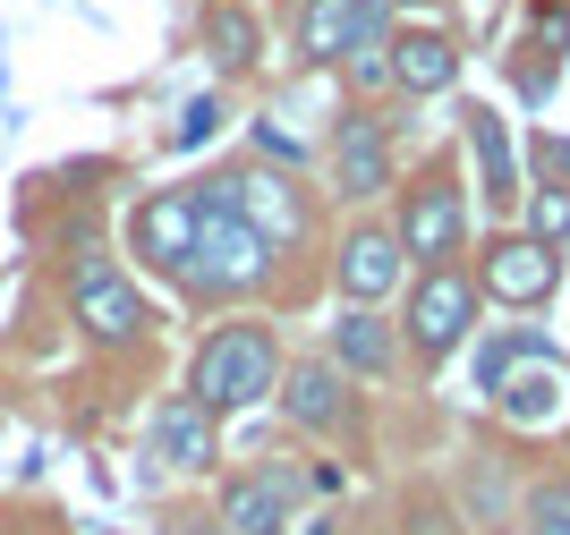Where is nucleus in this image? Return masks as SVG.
<instances>
[{"label": "nucleus", "instance_id": "nucleus-1", "mask_svg": "<svg viewBox=\"0 0 570 535\" xmlns=\"http://www.w3.org/2000/svg\"><path fill=\"white\" fill-rule=\"evenodd\" d=\"M282 392V340L273 324H214L205 349L188 366V399H205L214 417H238V408H264Z\"/></svg>", "mask_w": 570, "mask_h": 535}, {"label": "nucleus", "instance_id": "nucleus-2", "mask_svg": "<svg viewBox=\"0 0 570 535\" xmlns=\"http://www.w3.org/2000/svg\"><path fill=\"white\" fill-rule=\"evenodd\" d=\"M264 280H273V238H264L256 221H238V212H205L179 289H188V298H247V289H264Z\"/></svg>", "mask_w": 570, "mask_h": 535}, {"label": "nucleus", "instance_id": "nucleus-3", "mask_svg": "<svg viewBox=\"0 0 570 535\" xmlns=\"http://www.w3.org/2000/svg\"><path fill=\"white\" fill-rule=\"evenodd\" d=\"M476 306H485V289H476V273H460V264L409 273V306H401V340H409V357L443 366V357H452L460 340L476 331Z\"/></svg>", "mask_w": 570, "mask_h": 535}, {"label": "nucleus", "instance_id": "nucleus-4", "mask_svg": "<svg viewBox=\"0 0 570 535\" xmlns=\"http://www.w3.org/2000/svg\"><path fill=\"white\" fill-rule=\"evenodd\" d=\"M401 247L417 273H434V264H460V247H469V196H460V170L452 162H434L426 179L401 196Z\"/></svg>", "mask_w": 570, "mask_h": 535}, {"label": "nucleus", "instance_id": "nucleus-5", "mask_svg": "<svg viewBox=\"0 0 570 535\" xmlns=\"http://www.w3.org/2000/svg\"><path fill=\"white\" fill-rule=\"evenodd\" d=\"M324 485H333V476H298L289 459L247 467V476H230V485H222V535H289L298 502H307V493H324Z\"/></svg>", "mask_w": 570, "mask_h": 535}, {"label": "nucleus", "instance_id": "nucleus-6", "mask_svg": "<svg viewBox=\"0 0 570 535\" xmlns=\"http://www.w3.org/2000/svg\"><path fill=\"white\" fill-rule=\"evenodd\" d=\"M196 205H205V212H238V221H256L273 247H289V238L307 230V205H298V187L273 179V170H256V162L196 179Z\"/></svg>", "mask_w": 570, "mask_h": 535}, {"label": "nucleus", "instance_id": "nucleus-7", "mask_svg": "<svg viewBox=\"0 0 570 535\" xmlns=\"http://www.w3.org/2000/svg\"><path fill=\"white\" fill-rule=\"evenodd\" d=\"M69 315H77V331L86 340H102V349H128V340H145V298H137V280L119 273V264H77L69 273Z\"/></svg>", "mask_w": 570, "mask_h": 535}, {"label": "nucleus", "instance_id": "nucleus-8", "mask_svg": "<svg viewBox=\"0 0 570 535\" xmlns=\"http://www.w3.org/2000/svg\"><path fill=\"white\" fill-rule=\"evenodd\" d=\"M409 247H401V230L392 221H357L350 238H341V264H333V280H341V298L350 306H392L409 289Z\"/></svg>", "mask_w": 570, "mask_h": 535}, {"label": "nucleus", "instance_id": "nucleus-9", "mask_svg": "<svg viewBox=\"0 0 570 535\" xmlns=\"http://www.w3.org/2000/svg\"><path fill=\"white\" fill-rule=\"evenodd\" d=\"M366 43H392V9L383 0H307L298 9V51L315 69H350Z\"/></svg>", "mask_w": 570, "mask_h": 535}, {"label": "nucleus", "instance_id": "nucleus-10", "mask_svg": "<svg viewBox=\"0 0 570 535\" xmlns=\"http://www.w3.org/2000/svg\"><path fill=\"white\" fill-rule=\"evenodd\" d=\"M282 417L298 425V434H350L357 425V392H350V374L333 366V357H298V366H282Z\"/></svg>", "mask_w": 570, "mask_h": 535}, {"label": "nucleus", "instance_id": "nucleus-11", "mask_svg": "<svg viewBox=\"0 0 570 535\" xmlns=\"http://www.w3.org/2000/svg\"><path fill=\"white\" fill-rule=\"evenodd\" d=\"M196 230H205V205H196L188 187H170V196H145V205L128 212V247H137V256L154 264L163 280H179V273H188Z\"/></svg>", "mask_w": 570, "mask_h": 535}, {"label": "nucleus", "instance_id": "nucleus-12", "mask_svg": "<svg viewBox=\"0 0 570 535\" xmlns=\"http://www.w3.org/2000/svg\"><path fill=\"white\" fill-rule=\"evenodd\" d=\"M145 450H154V467H170V476H205V467L222 459V417L205 399L170 392L163 408H154V425H145Z\"/></svg>", "mask_w": 570, "mask_h": 535}, {"label": "nucleus", "instance_id": "nucleus-13", "mask_svg": "<svg viewBox=\"0 0 570 535\" xmlns=\"http://www.w3.org/2000/svg\"><path fill=\"white\" fill-rule=\"evenodd\" d=\"M392 187V128L375 111H350L333 128V196L341 205H375Z\"/></svg>", "mask_w": 570, "mask_h": 535}, {"label": "nucleus", "instance_id": "nucleus-14", "mask_svg": "<svg viewBox=\"0 0 570 535\" xmlns=\"http://www.w3.org/2000/svg\"><path fill=\"white\" fill-rule=\"evenodd\" d=\"M476 289H485V298H502V306H546L553 289H562V264H553V247H537L528 230H511V238H494V247H485Z\"/></svg>", "mask_w": 570, "mask_h": 535}, {"label": "nucleus", "instance_id": "nucleus-15", "mask_svg": "<svg viewBox=\"0 0 570 535\" xmlns=\"http://www.w3.org/2000/svg\"><path fill=\"white\" fill-rule=\"evenodd\" d=\"M401 357H409V340L383 306H341L333 315V366L350 374V383H392Z\"/></svg>", "mask_w": 570, "mask_h": 535}, {"label": "nucleus", "instance_id": "nucleus-16", "mask_svg": "<svg viewBox=\"0 0 570 535\" xmlns=\"http://www.w3.org/2000/svg\"><path fill=\"white\" fill-rule=\"evenodd\" d=\"M452 69H460V51H452V34H392V86L401 93H443L452 86Z\"/></svg>", "mask_w": 570, "mask_h": 535}, {"label": "nucleus", "instance_id": "nucleus-17", "mask_svg": "<svg viewBox=\"0 0 570 535\" xmlns=\"http://www.w3.org/2000/svg\"><path fill=\"white\" fill-rule=\"evenodd\" d=\"M205 51H214V69H256V60H264V26H256V9L214 0V9H205Z\"/></svg>", "mask_w": 570, "mask_h": 535}, {"label": "nucleus", "instance_id": "nucleus-18", "mask_svg": "<svg viewBox=\"0 0 570 535\" xmlns=\"http://www.w3.org/2000/svg\"><path fill=\"white\" fill-rule=\"evenodd\" d=\"M469 145H476V162H485V196L494 205H520V170H511V137H502V119L476 102L469 111Z\"/></svg>", "mask_w": 570, "mask_h": 535}, {"label": "nucleus", "instance_id": "nucleus-19", "mask_svg": "<svg viewBox=\"0 0 570 535\" xmlns=\"http://www.w3.org/2000/svg\"><path fill=\"white\" fill-rule=\"evenodd\" d=\"M401 535H469V511H460L452 493L417 485V493L401 502Z\"/></svg>", "mask_w": 570, "mask_h": 535}, {"label": "nucleus", "instance_id": "nucleus-20", "mask_svg": "<svg viewBox=\"0 0 570 535\" xmlns=\"http://www.w3.org/2000/svg\"><path fill=\"white\" fill-rule=\"evenodd\" d=\"M520 527L528 535H570V476H537V485H528Z\"/></svg>", "mask_w": 570, "mask_h": 535}, {"label": "nucleus", "instance_id": "nucleus-21", "mask_svg": "<svg viewBox=\"0 0 570 535\" xmlns=\"http://www.w3.org/2000/svg\"><path fill=\"white\" fill-rule=\"evenodd\" d=\"M528 238L537 247L570 238V187H528Z\"/></svg>", "mask_w": 570, "mask_h": 535}, {"label": "nucleus", "instance_id": "nucleus-22", "mask_svg": "<svg viewBox=\"0 0 570 535\" xmlns=\"http://www.w3.org/2000/svg\"><path fill=\"white\" fill-rule=\"evenodd\" d=\"M350 86H357V93L392 86V43H366V51H357V60H350Z\"/></svg>", "mask_w": 570, "mask_h": 535}, {"label": "nucleus", "instance_id": "nucleus-23", "mask_svg": "<svg viewBox=\"0 0 570 535\" xmlns=\"http://www.w3.org/2000/svg\"><path fill=\"white\" fill-rule=\"evenodd\" d=\"M196 137H214V102H196V111L179 119V145H196Z\"/></svg>", "mask_w": 570, "mask_h": 535}, {"label": "nucleus", "instance_id": "nucleus-24", "mask_svg": "<svg viewBox=\"0 0 570 535\" xmlns=\"http://www.w3.org/2000/svg\"><path fill=\"white\" fill-rule=\"evenodd\" d=\"M383 9H392V0H383ZM401 9H434V0H401Z\"/></svg>", "mask_w": 570, "mask_h": 535}, {"label": "nucleus", "instance_id": "nucleus-25", "mask_svg": "<svg viewBox=\"0 0 570 535\" xmlns=\"http://www.w3.org/2000/svg\"><path fill=\"white\" fill-rule=\"evenodd\" d=\"M214 535H222V527H214Z\"/></svg>", "mask_w": 570, "mask_h": 535}]
</instances>
